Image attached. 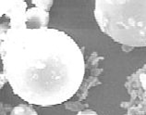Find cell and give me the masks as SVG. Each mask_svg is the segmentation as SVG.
I'll list each match as a JSON object with an SVG mask.
<instances>
[{
	"label": "cell",
	"mask_w": 146,
	"mask_h": 115,
	"mask_svg": "<svg viewBox=\"0 0 146 115\" xmlns=\"http://www.w3.org/2000/svg\"><path fill=\"white\" fill-rule=\"evenodd\" d=\"M94 14L99 28L115 42L146 47V1L96 0Z\"/></svg>",
	"instance_id": "cell-2"
},
{
	"label": "cell",
	"mask_w": 146,
	"mask_h": 115,
	"mask_svg": "<svg viewBox=\"0 0 146 115\" xmlns=\"http://www.w3.org/2000/svg\"><path fill=\"white\" fill-rule=\"evenodd\" d=\"M33 4L35 7H41L44 10H46L49 12L50 9L53 6V1L52 0H43V1H40V0H33Z\"/></svg>",
	"instance_id": "cell-9"
},
{
	"label": "cell",
	"mask_w": 146,
	"mask_h": 115,
	"mask_svg": "<svg viewBox=\"0 0 146 115\" xmlns=\"http://www.w3.org/2000/svg\"><path fill=\"white\" fill-rule=\"evenodd\" d=\"M10 115H38L36 110L33 107L25 104H20L14 107L11 110Z\"/></svg>",
	"instance_id": "cell-7"
},
{
	"label": "cell",
	"mask_w": 146,
	"mask_h": 115,
	"mask_svg": "<svg viewBox=\"0 0 146 115\" xmlns=\"http://www.w3.org/2000/svg\"><path fill=\"white\" fill-rule=\"evenodd\" d=\"M77 115H98V114L92 110H82V112H80Z\"/></svg>",
	"instance_id": "cell-10"
},
{
	"label": "cell",
	"mask_w": 146,
	"mask_h": 115,
	"mask_svg": "<svg viewBox=\"0 0 146 115\" xmlns=\"http://www.w3.org/2000/svg\"><path fill=\"white\" fill-rule=\"evenodd\" d=\"M26 11L27 3L23 0L0 1V16H1L0 34L26 27Z\"/></svg>",
	"instance_id": "cell-4"
},
{
	"label": "cell",
	"mask_w": 146,
	"mask_h": 115,
	"mask_svg": "<svg viewBox=\"0 0 146 115\" xmlns=\"http://www.w3.org/2000/svg\"><path fill=\"white\" fill-rule=\"evenodd\" d=\"M48 23H49L48 11L35 6L27 9L25 14V24L27 29L46 28Z\"/></svg>",
	"instance_id": "cell-5"
},
{
	"label": "cell",
	"mask_w": 146,
	"mask_h": 115,
	"mask_svg": "<svg viewBox=\"0 0 146 115\" xmlns=\"http://www.w3.org/2000/svg\"><path fill=\"white\" fill-rule=\"evenodd\" d=\"M65 109L72 110V112H82L83 110H85L88 104H83L80 101H75V102H71V103H65Z\"/></svg>",
	"instance_id": "cell-8"
},
{
	"label": "cell",
	"mask_w": 146,
	"mask_h": 115,
	"mask_svg": "<svg viewBox=\"0 0 146 115\" xmlns=\"http://www.w3.org/2000/svg\"><path fill=\"white\" fill-rule=\"evenodd\" d=\"M101 84H102L101 81H100L97 77H94V76H90L89 78L86 79V81L84 83H82V85L79 90L80 91L79 92L80 100H83V99L86 98L87 94H88V90H89L92 86L101 85Z\"/></svg>",
	"instance_id": "cell-6"
},
{
	"label": "cell",
	"mask_w": 146,
	"mask_h": 115,
	"mask_svg": "<svg viewBox=\"0 0 146 115\" xmlns=\"http://www.w3.org/2000/svg\"><path fill=\"white\" fill-rule=\"evenodd\" d=\"M1 78L30 104L49 107L68 101L85 74L82 50L71 36L53 28L26 27L0 34Z\"/></svg>",
	"instance_id": "cell-1"
},
{
	"label": "cell",
	"mask_w": 146,
	"mask_h": 115,
	"mask_svg": "<svg viewBox=\"0 0 146 115\" xmlns=\"http://www.w3.org/2000/svg\"><path fill=\"white\" fill-rule=\"evenodd\" d=\"M125 87L130 96V101L121 103L122 108L128 109L125 115L146 114V64L129 76Z\"/></svg>",
	"instance_id": "cell-3"
}]
</instances>
